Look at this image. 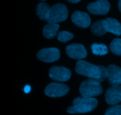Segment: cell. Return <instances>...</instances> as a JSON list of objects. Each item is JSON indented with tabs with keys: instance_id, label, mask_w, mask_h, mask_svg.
Segmentation results:
<instances>
[{
	"instance_id": "6",
	"label": "cell",
	"mask_w": 121,
	"mask_h": 115,
	"mask_svg": "<svg viewBox=\"0 0 121 115\" xmlns=\"http://www.w3.org/2000/svg\"><path fill=\"white\" fill-rule=\"evenodd\" d=\"M48 76L54 81L65 82L70 79L71 72L69 68L63 66H53L50 68Z\"/></svg>"
},
{
	"instance_id": "9",
	"label": "cell",
	"mask_w": 121,
	"mask_h": 115,
	"mask_svg": "<svg viewBox=\"0 0 121 115\" xmlns=\"http://www.w3.org/2000/svg\"><path fill=\"white\" fill-rule=\"evenodd\" d=\"M87 9L89 11L96 15H105L110 9V4L106 0H100L88 4Z\"/></svg>"
},
{
	"instance_id": "4",
	"label": "cell",
	"mask_w": 121,
	"mask_h": 115,
	"mask_svg": "<svg viewBox=\"0 0 121 115\" xmlns=\"http://www.w3.org/2000/svg\"><path fill=\"white\" fill-rule=\"evenodd\" d=\"M68 17V10L65 5L58 3L51 7L49 17L47 20L48 24H57L65 21Z\"/></svg>"
},
{
	"instance_id": "18",
	"label": "cell",
	"mask_w": 121,
	"mask_h": 115,
	"mask_svg": "<svg viewBox=\"0 0 121 115\" xmlns=\"http://www.w3.org/2000/svg\"><path fill=\"white\" fill-rule=\"evenodd\" d=\"M110 50L116 55H121V39L116 38L110 44Z\"/></svg>"
},
{
	"instance_id": "20",
	"label": "cell",
	"mask_w": 121,
	"mask_h": 115,
	"mask_svg": "<svg viewBox=\"0 0 121 115\" xmlns=\"http://www.w3.org/2000/svg\"><path fill=\"white\" fill-rule=\"evenodd\" d=\"M105 115H121V105H114L108 108Z\"/></svg>"
},
{
	"instance_id": "14",
	"label": "cell",
	"mask_w": 121,
	"mask_h": 115,
	"mask_svg": "<svg viewBox=\"0 0 121 115\" xmlns=\"http://www.w3.org/2000/svg\"><path fill=\"white\" fill-rule=\"evenodd\" d=\"M51 7L45 2H40L37 5L36 14L39 18L41 20H48L50 13Z\"/></svg>"
},
{
	"instance_id": "16",
	"label": "cell",
	"mask_w": 121,
	"mask_h": 115,
	"mask_svg": "<svg viewBox=\"0 0 121 115\" xmlns=\"http://www.w3.org/2000/svg\"><path fill=\"white\" fill-rule=\"evenodd\" d=\"M91 31L96 36H102L107 33L104 25V20H99L93 23L91 27Z\"/></svg>"
},
{
	"instance_id": "22",
	"label": "cell",
	"mask_w": 121,
	"mask_h": 115,
	"mask_svg": "<svg viewBox=\"0 0 121 115\" xmlns=\"http://www.w3.org/2000/svg\"><path fill=\"white\" fill-rule=\"evenodd\" d=\"M69 2H70V3H78V2H80L79 0H69L68 1Z\"/></svg>"
},
{
	"instance_id": "21",
	"label": "cell",
	"mask_w": 121,
	"mask_h": 115,
	"mask_svg": "<svg viewBox=\"0 0 121 115\" xmlns=\"http://www.w3.org/2000/svg\"><path fill=\"white\" fill-rule=\"evenodd\" d=\"M23 90L26 93H28L31 90V87L29 85H26L24 87V88Z\"/></svg>"
},
{
	"instance_id": "2",
	"label": "cell",
	"mask_w": 121,
	"mask_h": 115,
	"mask_svg": "<svg viewBox=\"0 0 121 115\" xmlns=\"http://www.w3.org/2000/svg\"><path fill=\"white\" fill-rule=\"evenodd\" d=\"M98 103L95 98L78 97L73 100V106L67 109V112L70 114L89 113L95 110Z\"/></svg>"
},
{
	"instance_id": "15",
	"label": "cell",
	"mask_w": 121,
	"mask_h": 115,
	"mask_svg": "<svg viewBox=\"0 0 121 115\" xmlns=\"http://www.w3.org/2000/svg\"><path fill=\"white\" fill-rule=\"evenodd\" d=\"M59 27L57 24H47L43 29L44 37L47 39L53 38L57 34Z\"/></svg>"
},
{
	"instance_id": "7",
	"label": "cell",
	"mask_w": 121,
	"mask_h": 115,
	"mask_svg": "<svg viewBox=\"0 0 121 115\" xmlns=\"http://www.w3.org/2000/svg\"><path fill=\"white\" fill-rule=\"evenodd\" d=\"M60 51L57 48H46L41 49L37 54L39 60L46 63H53L57 61L60 58Z\"/></svg>"
},
{
	"instance_id": "3",
	"label": "cell",
	"mask_w": 121,
	"mask_h": 115,
	"mask_svg": "<svg viewBox=\"0 0 121 115\" xmlns=\"http://www.w3.org/2000/svg\"><path fill=\"white\" fill-rule=\"evenodd\" d=\"M79 92L84 98H93L103 93L100 83L93 79H89L83 81L79 87Z\"/></svg>"
},
{
	"instance_id": "1",
	"label": "cell",
	"mask_w": 121,
	"mask_h": 115,
	"mask_svg": "<svg viewBox=\"0 0 121 115\" xmlns=\"http://www.w3.org/2000/svg\"><path fill=\"white\" fill-rule=\"evenodd\" d=\"M75 71L78 74L93 79L100 83L108 78L107 68L100 65L96 66L83 60L77 61Z\"/></svg>"
},
{
	"instance_id": "10",
	"label": "cell",
	"mask_w": 121,
	"mask_h": 115,
	"mask_svg": "<svg viewBox=\"0 0 121 115\" xmlns=\"http://www.w3.org/2000/svg\"><path fill=\"white\" fill-rule=\"evenodd\" d=\"M105 100L109 105H117L121 102V86H112L105 93Z\"/></svg>"
},
{
	"instance_id": "13",
	"label": "cell",
	"mask_w": 121,
	"mask_h": 115,
	"mask_svg": "<svg viewBox=\"0 0 121 115\" xmlns=\"http://www.w3.org/2000/svg\"><path fill=\"white\" fill-rule=\"evenodd\" d=\"M104 25L107 32L117 36L121 35V24L116 19L106 18L104 20Z\"/></svg>"
},
{
	"instance_id": "5",
	"label": "cell",
	"mask_w": 121,
	"mask_h": 115,
	"mask_svg": "<svg viewBox=\"0 0 121 115\" xmlns=\"http://www.w3.org/2000/svg\"><path fill=\"white\" fill-rule=\"evenodd\" d=\"M69 91V87L65 84L51 83L44 89L46 96L51 98H58L66 95Z\"/></svg>"
},
{
	"instance_id": "11",
	"label": "cell",
	"mask_w": 121,
	"mask_h": 115,
	"mask_svg": "<svg viewBox=\"0 0 121 115\" xmlns=\"http://www.w3.org/2000/svg\"><path fill=\"white\" fill-rule=\"evenodd\" d=\"M71 20L76 26L83 28L88 27L91 22L89 15L87 13L80 11L74 12L71 17Z\"/></svg>"
},
{
	"instance_id": "19",
	"label": "cell",
	"mask_w": 121,
	"mask_h": 115,
	"mask_svg": "<svg viewBox=\"0 0 121 115\" xmlns=\"http://www.w3.org/2000/svg\"><path fill=\"white\" fill-rule=\"evenodd\" d=\"M57 40L61 43H67L73 38V34L66 31H62L57 34Z\"/></svg>"
},
{
	"instance_id": "12",
	"label": "cell",
	"mask_w": 121,
	"mask_h": 115,
	"mask_svg": "<svg viewBox=\"0 0 121 115\" xmlns=\"http://www.w3.org/2000/svg\"><path fill=\"white\" fill-rule=\"evenodd\" d=\"M108 71V83L111 86H119L121 84V68L115 64L107 67Z\"/></svg>"
},
{
	"instance_id": "17",
	"label": "cell",
	"mask_w": 121,
	"mask_h": 115,
	"mask_svg": "<svg viewBox=\"0 0 121 115\" xmlns=\"http://www.w3.org/2000/svg\"><path fill=\"white\" fill-rule=\"evenodd\" d=\"M91 50L93 54L97 55H104L108 53V47L103 44H93L91 46Z\"/></svg>"
},
{
	"instance_id": "8",
	"label": "cell",
	"mask_w": 121,
	"mask_h": 115,
	"mask_svg": "<svg viewBox=\"0 0 121 115\" xmlns=\"http://www.w3.org/2000/svg\"><path fill=\"white\" fill-rule=\"evenodd\" d=\"M66 52L69 57L76 60L84 59L87 55L86 48L80 44L73 43L69 45L66 47Z\"/></svg>"
},
{
	"instance_id": "23",
	"label": "cell",
	"mask_w": 121,
	"mask_h": 115,
	"mask_svg": "<svg viewBox=\"0 0 121 115\" xmlns=\"http://www.w3.org/2000/svg\"><path fill=\"white\" fill-rule=\"evenodd\" d=\"M118 8H119V11H120L121 13V1H119V2H118Z\"/></svg>"
}]
</instances>
